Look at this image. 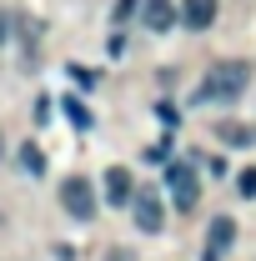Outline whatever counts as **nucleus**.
I'll list each match as a JSON object with an SVG mask.
<instances>
[{"mask_svg":"<svg viewBox=\"0 0 256 261\" xmlns=\"http://www.w3.org/2000/svg\"><path fill=\"white\" fill-rule=\"evenodd\" d=\"M5 25H10V20H5V15H0V40H5Z\"/></svg>","mask_w":256,"mask_h":261,"instance_id":"nucleus-15","label":"nucleus"},{"mask_svg":"<svg viewBox=\"0 0 256 261\" xmlns=\"http://www.w3.org/2000/svg\"><path fill=\"white\" fill-rule=\"evenodd\" d=\"M100 191H106V206H131V201H136V186H131V171H126V166H111Z\"/></svg>","mask_w":256,"mask_h":261,"instance_id":"nucleus-6","label":"nucleus"},{"mask_svg":"<svg viewBox=\"0 0 256 261\" xmlns=\"http://www.w3.org/2000/svg\"><path fill=\"white\" fill-rule=\"evenodd\" d=\"M206 236H211V246H206V261H216V256H221V251H226V246L236 241V221H231V216H216Z\"/></svg>","mask_w":256,"mask_h":261,"instance_id":"nucleus-8","label":"nucleus"},{"mask_svg":"<svg viewBox=\"0 0 256 261\" xmlns=\"http://www.w3.org/2000/svg\"><path fill=\"white\" fill-rule=\"evenodd\" d=\"M236 191H241V196H256V166H246V171L236 176Z\"/></svg>","mask_w":256,"mask_h":261,"instance_id":"nucleus-12","label":"nucleus"},{"mask_svg":"<svg viewBox=\"0 0 256 261\" xmlns=\"http://www.w3.org/2000/svg\"><path fill=\"white\" fill-rule=\"evenodd\" d=\"M216 20V0H181V25L186 31H206Z\"/></svg>","mask_w":256,"mask_h":261,"instance_id":"nucleus-7","label":"nucleus"},{"mask_svg":"<svg viewBox=\"0 0 256 261\" xmlns=\"http://www.w3.org/2000/svg\"><path fill=\"white\" fill-rule=\"evenodd\" d=\"M131 10H136V0H116V20H126Z\"/></svg>","mask_w":256,"mask_h":261,"instance_id":"nucleus-14","label":"nucleus"},{"mask_svg":"<svg viewBox=\"0 0 256 261\" xmlns=\"http://www.w3.org/2000/svg\"><path fill=\"white\" fill-rule=\"evenodd\" d=\"M141 20H146L151 35H161V31H171V25L181 20V10H176L171 0H141Z\"/></svg>","mask_w":256,"mask_h":261,"instance_id":"nucleus-4","label":"nucleus"},{"mask_svg":"<svg viewBox=\"0 0 256 261\" xmlns=\"http://www.w3.org/2000/svg\"><path fill=\"white\" fill-rule=\"evenodd\" d=\"M0 151H5V136H0Z\"/></svg>","mask_w":256,"mask_h":261,"instance_id":"nucleus-16","label":"nucleus"},{"mask_svg":"<svg viewBox=\"0 0 256 261\" xmlns=\"http://www.w3.org/2000/svg\"><path fill=\"white\" fill-rule=\"evenodd\" d=\"M20 166H25L31 176H40V171H45V156H40L35 146H25V151H20Z\"/></svg>","mask_w":256,"mask_h":261,"instance_id":"nucleus-11","label":"nucleus"},{"mask_svg":"<svg viewBox=\"0 0 256 261\" xmlns=\"http://www.w3.org/2000/svg\"><path fill=\"white\" fill-rule=\"evenodd\" d=\"M131 216H136V226L146 231V236H156L161 226H166V211H161V201L151 191L146 196H136V201H131Z\"/></svg>","mask_w":256,"mask_h":261,"instance_id":"nucleus-5","label":"nucleus"},{"mask_svg":"<svg viewBox=\"0 0 256 261\" xmlns=\"http://www.w3.org/2000/svg\"><path fill=\"white\" fill-rule=\"evenodd\" d=\"M166 186H171V201H176V211H196V201H201V176H196V166L176 161L166 171Z\"/></svg>","mask_w":256,"mask_h":261,"instance_id":"nucleus-2","label":"nucleus"},{"mask_svg":"<svg viewBox=\"0 0 256 261\" xmlns=\"http://www.w3.org/2000/svg\"><path fill=\"white\" fill-rule=\"evenodd\" d=\"M216 136H221V141H231V146H246L256 130H251V126H236V121H221V126H216Z\"/></svg>","mask_w":256,"mask_h":261,"instance_id":"nucleus-9","label":"nucleus"},{"mask_svg":"<svg viewBox=\"0 0 256 261\" xmlns=\"http://www.w3.org/2000/svg\"><path fill=\"white\" fill-rule=\"evenodd\" d=\"M65 116H70V126H81V130H91V111L81 106V100H65Z\"/></svg>","mask_w":256,"mask_h":261,"instance_id":"nucleus-10","label":"nucleus"},{"mask_svg":"<svg viewBox=\"0 0 256 261\" xmlns=\"http://www.w3.org/2000/svg\"><path fill=\"white\" fill-rule=\"evenodd\" d=\"M251 86V65L246 61H216L201 81V100H236Z\"/></svg>","mask_w":256,"mask_h":261,"instance_id":"nucleus-1","label":"nucleus"},{"mask_svg":"<svg viewBox=\"0 0 256 261\" xmlns=\"http://www.w3.org/2000/svg\"><path fill=\"white\" fill-rule=\"evenodd\" d=\"M61 206H65V216H75V221H91V216H96V186H91L86 176H65V186H61Z\"/></svg>","mask_w":256,"mask_h":261,"instance_id":"nucleus-3","label":"nucleus"},{"mask_svg":"<svg viewBox=\"0 0 256 261\" xmlns=\"http://www.w3.org/2000/svg\"><path fill=\"white\" fill-rule=\"evenodd\" d=\"M106 261H136V251H126V246H111V251H106Z\"/></svg>","mask_w":256,"mask_h":261,"instance_id":"nucleus-13","label":"nucleus"}]
</instances>
